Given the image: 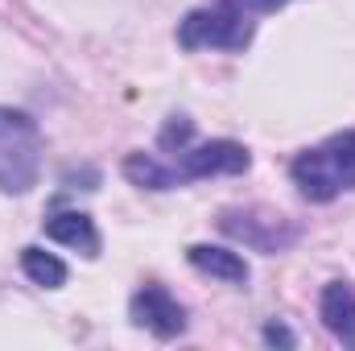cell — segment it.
<instances>
[{
  "label": "cell",
  "mask_w": 355,
  "mask_h": 351,
  "mask_svg": "<svg viewBox=\"0 0 355 351\" xmlns=\"http://www.w3.org/2000/svg\"><path fill=\"white\" fill-rule=\"evenodd\" d=\"M190 264L207 277H219V281H232V285H244L248 281V261L232 248H219V244H190L186 248Z\"/></svg>",
  "instance_id": "obj_9"
},
{
  "label": "cell",
  "mask_w": 355,
  "mask_h": 351,
  "mask_svg": "<svg viewBox=\"0 0 355 351\" xmlns=\"http://www.w3.org/2000/svg\"><path fill=\"white\" fill-rule=\"evenodd\" d=\"M190 141H194V120H186V116H170L166 128H162V137H157V153L174 157V153H182Z\"/></svg>",
  "instance_id": "obj_12"
},
{
  "label": "cell",
  "mask_w": 355,
  "mask_h": 351,
  "mask_svg": "<svg viewBox=\"0 0 355 351\" xmlns=\"http://www.w3.org/2000/svg\"><path fill=\"white\" fill-rule=\"evenodd\" d=\"M174 186L194 182V178H215V174H244L252 166V153L240 141H202V145H186L182 153L166 157Z\"/></svg>",
  "instance_id": "obj_4"
},
{
  "label": "cell",
  "mask_w": 355,
  "mask_h": 351,
  "mask_svg": "<svg viewBox=\"0 0 355 351\" xmlns=\"http://www.w3.org/2000/svg\"><path fill=\"white\" fill-rule=\"evenodd\" d=\"M128 318L145 331H153L157 339H174L186 331V310L178 306V298H170L162 285H145L132 293L128 302Z\"/></svg>",
  "instance_id": "obj_6"
},
{
  "label": "cell",
  "mask_w": 355,
  "mask_h": 351,
  "mask_svg": "<svg viewBox=\"0 0 355 351\" xmlns=\"http://www.w3.org/2000/svg\"><path fill=\"white\" fill-rule=\"evenodd\" d=\"M42 174V128L29 112L0 108V190L29 194Z\"/></svg>",
  "instance_id": "obj_3"
},
{
  "label": "cell",
  "mask_w": 355,
  "mask_h": 351,
  "mask_svg": "<svg viewBox=\"0 0 355 351\" xmlns=\"http://www.w3.org/2000/svg\"><path fill=\"white\" fill-rule=\"evenodd\" d=\"M219 228H223L232 240H240V244H248V248H257V252H285V248L297 244V236H302L289 219L265 215V211H223V215H219Z\"/></svg>",
  "instance_id": "obj_5"
},
{
  "label": "cell",
  "mask_w": 355,
  "mask_h": 351,
  "mask_svg": "<svg viewBox=\"0 0 355 351\" xmlns=\"http://www.w3.org/2000/svg\"><path fill=\"white\" fill-rule=\"evenodd\" d=\"M257 33V12L244 0H215L207 8H194L178 25L182 50H248Z\"/></svg>",
  "instance_id": "obj_2"
},
{
  "label": "cell",
  "mask_w": 355,
  "mask_h": 351,
  "mask_svg": "<svg viewBox=\"0 0 355 351\" xmlns=\"http://www.w3.org/2000/svg\"><path fill=\"white\" fill-rule=\"evenodd\" d=\"M318 314L339 343L355 348V281H331L318 298Z\"/></svg>",
  "instance_id": "obj_7"
},
{
  "label": "cell",
  "mask_w": 355,
  "mask_h": 351,
  "mask_svg": "<svg viewBox=\"0 0 355 351\" xmlns=\"http://www.w3.org/2000/svg\"><path fill=\"white\" fill-rule=\"evenodd\" d=\"M21 268H25V277H29L33 285H42V289H62V285H67V264L58 261L54 252L37 248V244L21 248Z\"/></svg>",
  "instance_id": "obj_10"
},
{
  "label": "cell",
  "mask_w": 355,
  "mask_h": 351,
  "mask_svg": "<svg viewBox=\"0 0 355 351\" xmlns=\"http://www.w3.org/2000/svg\"><path fill=\"white\" fill-rule=\"evenodd\" d=\"M244 4H248L257 17H265V12H277V8H281V4H289V0H244Z\"/></svg>",
  "instance_id": "obj_14"
},
{
  "label": "cell",
  "mask_w": 355,
  "mask_h": 351,
  "mask_svg": "<svg viewBox=\"0 0 355 351\" xmlns=\"http://www.w3.org/2000/svg\"><path fill=\"white\" fill-rule=\"evenodd\" d=\"M46 236L83 252V257H99V232H95V219L83 211H54L46 219Z\"/></svg>",
  "instance_id": "obj_8"
},
{
  "label": "cell",
  "mask_w": 355,
  "mask_h": 351,
  "mask_svg": "<svg viewBox=\"0 0 355 351\" xmlns=\"http://www.w3.org/2000/svg\"><path fill=\"white\" fill-rule=\"evenodd\" d=\"M289 174H293L297 190L310 203H331V198L355 190V128L352 132H335L322 145L297 153Z\"/></svg>",
  "instance_id": "obj_1"
},
{
  "label": "cell",
  "mask_w": 355,
  "mask_h": 351,
  "mask_svg": "<svg viewBox=\"0 0 355 351\" xmlns=\"http://www.w3.org/2000/svg\"><path fill=\"white\" fill-rule=\"evenodd\" d=\"M124 174L141 190H174V174H170L166 157H157V153H128Z\"/></svg>",
  "instance_id": "obj_11"
},
{
  "label": "cell",
  "mask_w": 355,
  "mask_h": 351,
  "mask_svg": "<svg viewBox=\"0 0 355 351\" xmlns=\"http://www.w3.org/2000/svg\"><path fill=\"white\" fill-rule=\"evenodd\" d=\"M265 343H268V348H293L297 339H293V331H289V327L268 323V327H265Z\"/></svg>",
  "instance_id": "obj_13"
}]
</instances>
